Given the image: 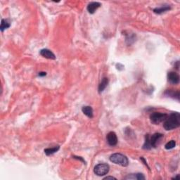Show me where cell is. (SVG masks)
<instances>
[{
	"label": "cell",
	"instance_id": "obj_1",
	"mask_svg": "<svg viewBox=\"0 0 180 180\" xmlns=\"http://www.w3.org/2000/svg\"><path fill=\"white\" fill-rule=\"evenodd\" d=\"M180 126V114L177 112L172 113L167 116L163 122V127L165 130H172Z\"/></svg>",
	"mask_w": 180,
	"mask_h": 180
},
{
	"label": "cell",
	"instance_id": "obj_2",
	"mask_svg": "<svg viewBox=\"0 0 180 180\" xmlns=\"http://www.w3.org/2000/svg\"><path fill=\"white\" fill-rule=\"evenodd\" d=\"M110 160L116 165L123 166V167H127L129 165V160L125 155L122 153H113L110 157Z\"/></svg>",
	"mask_w": 180,
	"mask_h": 180
},
{
	"label": "cell",
	"instance_id": "obj_3",
	"mask_svg": "<svg viewBox=\"0 0 180 180\" xmlns=\"http://www.w3.org/2000/svg\"><path fill=\"white\" fill-rule=\"evenodd\" d=\"M168 115L166 113H162L155 112L151 114L150 120L151 122L154 125H159L161 123H163L165 120Z\"/></svg>",
	"mask_w": 180,
	"mask_h": 180
},
{
	"label": "cell",
	"instance_id": "obj_4",
	"mask_svg": "<svg viewBox=\"0 0 180 180\" xmlns=\"http://www.w3.org/2000/svg\"><path fill=\"white\" fill-rule=\"evenodd\" d=\"M110 167L108 164L100 163L97 165L94 168V172L97 176H102L107 174L109 172Z\"/></svg>",
	"mask_w": 180,
	"mask_h": 180
},
{
	"label": "cell",
	"instance_id": "obj_5",
	"mask_svg": "<svg viewBox=\"0 0 180 180\" xmlns=\"http://www.w3.org/2000/svg\"><path fill=\"white\" fill-rule=\"evenodd\" d=\"M162 137L163 134L160 133H155L151 137H150V144L152 148H155L158 146Z\"/></svg>",
	"mask_w": 180,
	"mask_h": 180
},
{
	"label": "cell",
	"instance_id": "obj_6",
	"mask_svg": "<svg viewBox=\"0 0 180 180\" xmlns=\"http://www.w3.org/2000/svg\"><path fill=\"white\" fill-rule=\"evenodd\" d=\"M106 140L108 144L111 146H115L118 144V137L114 132H110L106 136Z\"/></svg>",
	"mask_w": 180,
	"mask_h": 180
},
{
	"label": "cell",
	"instance_id": "obj_7",
	"mask_svg": "<svg viewBox=\"0 0 180 180\" xmlns=\"http://www.w3.org/2000/svg\"><path fill=\"white\" fill-rule=\"evenodd\" d=\"M167 79H168V82L169 83L172 84V85H177L179 82V76L176 72H169L167 75Z\"/></svg>",
	"mask_w": 180,
	"mask_h": 180
},
{
	"label": "cell",
	"instance_id": "obj_8",
	"mask_svg": "<svg viewBox=\"0 0 180 180\" xmlns=\"http://www.w3.org/2000/svg\"><path fill=\"white\" fill-rule=\"evenodd\" d=\"M39 54L42 56H43L44 58H46L47 59H51V60H55L56 59V56L54 53L52 52L51 50L48 49H43L40 51Z\"/></svg>",
	"mask_w": 180,
	"mask_h": 180
},
{
	"label": "cell",
	"instance_id": "obj_9",
	"mask_svg": "<svg viewBox=\"0 0 180 180\" xmlns=\"http://www.w3.org/2000/svg\"><path fill=\"white\" fill-rule=\"evenodd\" d=\"M102 6L101 3L97 2V1H93V2H90L87 6V11L90 14H93L96 12L98 8Z\"/></svg>",
	"mask_w": 180,
	"mask_h": 180
},
{
	"label": "cell",
	"instance_id": "obj_10",
	"mask_svg": "<svg viewBox=\"0 0 180 180\" xmlns=\"http://www.w3.org/2000/svg\"><path fill=\"white\" fill-rule=\"evenodd\" d=\"M165 95L167 97H171V98L176 99L177 101H179V91H174L172 90H168L165 92Z\"/></svg>",
	"mask_w": 180,
	"mask_h": 180
},
{
	"label": "cell",
	"instance_id": "obj_11",
	"mask_svg": "<svg viewBox=\"0 0 180 180\" xmlns=\"http://www.w3.org/2000/svg\"><path fill=\"white\" fill-rule=\"evenodd\" d=\"M125 179H137V180H144L145 179V176L142 173H136V174H128L124 178Z\"/></svg>",
	"mask_w": 180,
	"mask_h": 180
},
{
	"label": "cell",
	"instance_id": "obj_12",
	"mask_svg": "<svg viewBox=\"0 0 180 180\" xmlns=\"http://www.w3.org/2000/svg\"><path fill=\"white\" fill-rule=\"evenodd\" d=\"M82 111L85 116H87L88 118H92L94 116V112H93V109L91 106H83L82 108Z\"/></svg>",
	"mask_w": 180,
	"mask_h": 180
},
{
	"label": "cell",
	"instance_id": "obj_13",
	"mask_svg": "<svg viewBox=\"0 0 180 180\" xmlns=\"http://www.w3.org/2000/svg\"><path fill=\"white\" fill-rule=\"evenodd\" d=\"M109 82V80L108 78H104L102 79V82L99 84V93H102L104 92V90L106 88V87L108 86Z\"/></svg>",
	"mask_w": 180,
	"mask_h": 180
},
{
	"label": "cell",
	"instance_id": "obj_14",
	"mask_svg": "<svg viewBox=\"0 0 180 180\" xmlns=\"http://www.w3.org/2000/svg\"><path fill=\"white\" fill-rule=\"evenodd\" d=\"M171 9V7L169 5H164L160 8H155L153 9V12L157 14H161V13H165V12L169 11Z\"/></svg>",
	"mask_w": 180,
	"mask_h": 180
},
{
	"label": "cell",
	"instance_id": "obj_15",
	"mask_svg": "<svg viewBox=\"0 0 180 180\" xmlns=\"http://www.w3.org/2000/svg\"><path fill=\"white\" fill-rule=\"evenodd\" d=\"M59 148H60L59 146H56L53 147V148H45L44 151V153H45L47 156H49V155H53L54 153H56V152L59 150Z\"/></svg>",
	"mask_w": 180,
	"mask_h": 180
},
{
	"label": "cell",
	"instance_id": "obj_16",
	"mask_svg": "<svg viewBox=\"0 0 180 180\" xmlns=\"http://www.w3.org/2000/svg\"><path fill=\"white\" fill-rule=\"evenodd\" d=\"M151 148L152 147L150 144V136L149 134H146L145 136V141L143 145V148L145 150H150Z\"/></svg>",
	"mask_w": 180,
	"mask_h": 180
},
{
	"label": "cell",
	"instance_id": "obj_17",
	"mask_svg": "<svg viewBox=\"0 0 180 180\" xmlns=\"http://www.w3.org/2000/svg\"><path fill=\"white\" fill-rule=\"evenodd\" d=\"M11 26L10 23L7 21V20L2 19L1 20V26H0V30H1V32H4L6 29H7Z\"/></svg>",
	"mask_w": 180,
	"mask_h": 180
},
{
	"label": "cell",
	"instance_id": "obj_18",
	"mask_svg": "<svg viewBox=\"0 0 180 180\" xmlns=\"http://www.w3.org/2000/svg\"><path fill=\"white\" fill-rule=\"evenodd\" d=\"M176 146V141L174 140H171L169 142H167L165 145V148L167 150H170V149L174 148Z\"/></svg>",
	"mask_w": 180,
	"mask_h": 180
},
{
	"label": "cell",
	"instance_id": "obj_19",
	"mask_svg": "<svg viewBox=\"0 0 180 180\" xmlns=\"http://www.w3.org/2000/svg\"><path fill=\"white\" fill-rule=\"evenodd\" d=\"M135 40V35H127L126 37V42H127L128 44H131L133 43Z\"/></svg>",
	"mask_w": 180,
	"mask_h": 180
},
{
	"label": "cell",
	"instance_id": "obj_20",
	"mask_svg": "<svg viewBox=\"0 0 180 180\" xmlns=\"http://www.w3.org/2000/svg\"><path fill=\"white\" fill-rule=\"evenodd\" d=\"M73 158H74L75 159H78V160H80V161H82V162H84V163H85V160H84L83 159V158H82V157H80V156H75V155H73Z\"/></svg>",
	"mask_w": 180,
	"mask_h": 180
},
{
	"label": "cell",
	"instance_id": "obj_21",
	"mask_svg": "<svg viewBox=\"0 0 180 180\" xmlns=\"http://www.w3.org/2000/svg\"><path fill=\"white\" fill-rule=\"evenodd\" d=\"M140 160H141L142 161V162H144V165H146V167H148V168L149 169H150V167H148V164H147L146 161V160H145V159H144V158H143V157H141V158H140Z\"/></svg>",
	"mask_w": 180,
	"mask_h": 180
},
{
	"label": "cell",
	"instance_id": "obj_22",
	"mask_svg": "<svg viewBox=\"0 0 180 180\" xmlns=\"http://www.w3.org/2000/svg\"><path fill=\"white\" fill-rule=\"evenodd\" d=\"M104 180H106V179H116V177H114V176H106L105 178H104Z\"/></svg>",
	"mask_w": 180,
	"mask_h": 180
},
{
	"label": "cell",
	"instance_id": "obj_23",
	"mask_svg": "<svg viewBox=\"0 0 180 180\" xmlns=\"http://www.w3.org/2000/svg\"><path fill=\"white\" fill-rule=\"evenodd\" d=\"M46 75H47V73H45V72H40V73H39L38 75L39 77H44L46 76Z\"/></svg>",
	"mask_w": 180,
	"mask_h": 180
},
{
	"label": "cell",
	"instance_id": "obj_24",
	"mask_svg": "<svg viewBox=\"0 0 180 180\" xmlns=\"http://www.w3.org/2000/svg\"><path fill=\"white\" fill-rule=\"evenodd\" d=\"M179 177V174H176V175L175 176H174V177H172V179H176V178H178Z\"/></svg>",
	"mask_w": 180,
	"mask_h": 180
}]
</instances>
